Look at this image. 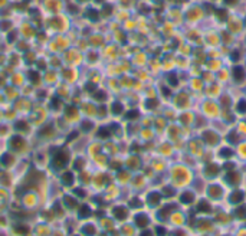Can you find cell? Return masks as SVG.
Returning <instances> with one entry per match:
<instances>
[{"instance_id":"obj_22","label":"cell","mask_w":246,"mask_h":236,"mask_svg":"<svg viewBox=\"0 0 246 236\" xmlns=\"http://www.w3.org/2000/svg\"><path fill=\"white\" fill-rule=\"evenodd\" d=\"M167 81L170 82V85H173V87H176L177 84H179V79H177V76H176L174 74H170L168 76H167Z\"/></svg>"},{"instance_id":"obj_41","label":"cell","mask_w":246,"mask_h":236,"mask_svg":"<svg viewBox=\"0 0 246 236\" xmlns=\"http://www.w3.org/2000/svg\"><path fill=\"white\" fill-rule=\"evenodd\" d=\"M239 58H240V55H239L238 50L232 52V59H233V61H239Z\"/></svg>"},{"instance_id":"obj_21","label":"cell","mask_w":246,"mask_h":236,"mask_svg":"<svg viewBox=\"0 0 246 236\" xmlns=\"http://www.w3.org/2000/svg\"><path fill=\"white\" fill-rule=\"evenodd\" d=\"M12 161H13L12 156H9V154H3V156H2V163H3L4 166H9V164H12Z\"/></svg>"},{"instance_id":"obj_5","label":"cell","mask_w":246,"mask_h":236,"mask_svg":"<svg viewBox=\"0 0 246 236\" xmlns=\"http://www.w3.org/2000/svg\"><path fill=\"white\" fill-rule=\"evenodd\" d=\"M114 216L120 220L125 219V217H127V210H125V207H115V209H114Z\"/></svg>"},{"instance_id":"obj_32","label":"cell","mask_w":246,"mask_h":236,"mask_svg":"<svg viewBox=\"0 0 246 236\" xmlns=\"http://www.w3.org/2000/svg\"><path fill=\"white\" fill-rule=\"evenodd\" d=\"M16 128L17 130H25L26 131V130H28V124H26L25 121H20V122H17L16 124Z\"/></svg>"},{"instance_id":"obj_4","label":"cell","mask_w":246,"mask_h":236,"mask_svg":"<svg viewBox=\"0 0 246 236\" xmlns=\"http://www.w3.org/2000/svg\"><path fill=\"white\" fill-rule=\"evenodd\" d=\"M193 200H194V196H193L192 191H184L183 195L180 196V202L184 203V204H190Z\"/></svg>"},{"instance_id":"obj_11","label":"cell","mask_w":246,"mask_h":236,"mask_svg":"<svg viewBox=\"0 0 246 236\" xmlns=\"http://www.w3.org/2000/svg\"><path fill=\"white\" fill-rule=\"evenodd\" d=\"M217 173H219V167H217L216 164H209V166L206 167V174H207V176H216Z\"/></svg>"},{"instance_id":"obj_17","label":"cell","mask_w":246,"mask_h":236,"mask_svg":"<svg viewBox=\"0 0 246 236\" xmlns=\"http://www.w3.org/2000/svg\"><path fill=\"white\" fill-rule=\"evenodd\" d=\"M197 209H199V212H206V213L210 212V206H209V203L205 202V200H201V202L199 203V207H197Z\"/></svg>"},{"instance_id":"obj_49","label":"cell","mask_w":246,"mask_h":236,"mask_svg":"<svg viewBox=\"0 0 246 236\" xmlns=\"http://www.w3.org/2000/svg\"><path fill=\"white\" fill-rule=\"evenodd\" d=\"M81 166H82V160H78V163H76V166H75V167H76L78 170H79V167H81Z\"/></svg>"},{"instance_id":"obj_36","label":"cell","mask_w":246,"mask_h":236,"mask_svg":"<svg viewBox=\"0 0 246 236\" xmlns=\"http://www.w3.org/2000/svg\"><path fill=\"white\" fill-rule=\"evenodd\" d=\"M129 206H131V207H140V206H141V203H140V200H138V199H133V200H131V203H129Z\"/></svg>"},{"instance_id":"obj_2","label":"cell","mask_w":246,"mask_h":236,"mask_svg":"<svg viewBox=\"0 0 246 236\" xmlns=\"http://www.w3.org/2000/svg\"><path fill=\"white\" fill-rule=\"evenodd\" d=\"M232 74H233V79L236 82H242L243 79H245V71H243L242 67H235Z\"/></svg>"},{"instance_id":"obj_35","label":"cell","mask_w":246,"mask_h":236,"mask_svg":"<svg viewBox=\"0 0 246 236\" xmlns=\"http://www.w3.org/2000/svg\"><path fill=\"white\" fill-rule=\"evenodd\" d=\"M164 195H166L167 197H170V196L174 195V191H173V189H170V187H164Z\"/></svg>"},{"instance_id":"obj_27","label":"cell","mask_w":246,"mask_h":236,"mask_svg":"<svg viewBox=\"0 0 246 236\" xmlns=\"http://www.w3.org/2000/svg\"><path fill=\"white\" fill-rule=\"evenodd\" d=\"M238 111H239V112H246V100L239 101V104H238Z\"/></svg>"},{"instance_id":"obj_15","label":"cell","mask_w":246,"mask_h":236,"mask_svg":"<svg viewBox=\"0 0 246 236\" xmlns=\"http://www.w3.org/2000/svg\"><path fill=\"white\" fill-rule=\"evenodd\" d=\"M235 215H236V217H239V219H245L246 217V206L238 207V209L235 210Z\"/></svg>"},{"instance_id":"obj_3","label":"cell","mask_w":246,"mask_h":236,"mask_svg":"<svg viewBox=\"0 0 246 236\" xmlns=\"http://www.w3.org/2000/svg\"><path fill=\"white\" fill-rule=\"evenodd\" d=\"M10 144H12V148L13 150H20L23 148V145H25V141L22 137H13L12 140H10Z\"/></svg>"},{"instance_id":"obj_28","label":"cell","mask_w":246,"mask_h":236,"mask_svg":"<svg viewBox=\"0 0 246 236\" xmlns=\"http://www.w3.org/2000/svg\"><path fill=\"white\" fill-rule=\"evenodd\" d=\"M157 105H159V101H157V100H148L146 102V107L147 108H155Z\"/></svg>"},{"instance_id":"obj_6","label":"cell","mask_w":246,"mask_h":236,"mask_svg":"<svg viewBox=\"0 0 246 236\" xmlns=\"http://www.w3.org/2000/svg\"><path fill=\"white\" fill-rule=\"evenodd\" d=\"M135 223H137V226H140V228H146L147 225H148V217H147L146 215H138L137 217H135Z\"/></svg>"},{"instance_id":"obj_29","label":"cell","mask_w":246,"mask_h":236,"mask_svg":"<svg viewBox=\"0 0 246 236\" xmlns=\"http://www.w3.org/2000/svg\"><path fill=\"white\" fill-rule=\"evenodd\" d=\"M173 209H174V206H167V207H164L163 210L160 212V215H161V217H164V216H168L170 210H173Z\"/></svg>"},{"instance_id":"obj_9","label":"cell","mask_w":246,"mask_h":236,"mask_svg":"<svg viewBox=\"0 0 246 236\" xmlns=\"http://www.w3.org/2000/svg\"><path fill=\"white\" fill-rule=\"evenodd\" d=\"M209 193H210L212 197L217 199V197H220V195H222V189L219 186H212L210 189H209Z\"/></svg>"},{"instance_id":"obj_37","label":"cell","mask_w":246,"mask_h":236,"mask_svg":"<svg viewBox=\"0 0 246 236\" xmlns=\"http://www.w3.org/2000/svg\"><path fill=\"white\" fill-rule=\"evenodd\" d=\"M161 94H163L164 97H170V95H171V91L168 89V88L163 87V88H161Z\"/></svg>"},{"instance_id":"obj_13","label":"cell","mask_w":246,"mask_h":236,"mask_svg":"<svg viewBox=\"0 0 246 236\" xmlns=\"http://www.w3.org/2000/svg\"><path fill=\"white\" fill-rule=\"evenodd\" d=\"M62 180L65 184H68V186H71L72 183H74V174L71 173V171H68V173H65L62 176Z\"/></svg>"},{"instance_id":"obj_7","label":"cell","mask_w":246,"mask_h":236,"mask_svg":"<svg viewBox=\"0 0 246 236\" xmlns=\"http://www.w3.org/2000/svg\"><path fill=\"white\" fill-rule=\"evenodd\" d=\"M203 138H205L207 143H210V144H216L217 143V135L214 133H210V131H206V133L203 134Z\"/></svg>"},{"instance_id":"obj_12","label":"cell","mask_w":246,"mask_h":236,"mask_svg":"<svg viewBox=\"0 0 246 236\" xmlns=\"http://www.w3.org/2000/svg\"><path fill=\"white\" fill-rule=\"evenodd\" d=\"M227 182H229L230 184H238V183H239V174L235 173V171L229 173V174H227Z\"/></svg>"},{"instance_id":"obj_31","label":"cell","mask_w":246,"mask_h":236,"mask_svg":"<svg viewBox=\"0 0 246 236\" xmlns=\"http://www.w3.org/2000/svg\"><path fill=\"white\" fill-rule=\"evenodd\" d=\"M91 128H92V122H89V121H83V122H82V130L89 131Z\"/></svg>"},{"instance_id":"obj_8","label":"cell","mask_w":246,"mask_h":236,"mask_svg":"<svg viewBox=\"0 0 246 236\" xmlns=\"http://www.w3.org/2000/svg\"><path fill=\"white\" fill-rule=\"evenodd\" d=\"M160 199H161V196H160V193H157V191H154V193H151L150 196H148V202H150V204H159L160 203Z\"/></svg>"},{"instance_id":"obj_52","label":"cell","mask_w":246,"mask_h":236,"mask_svg":"<svg viewBox=\"0 0 246 236\" xmlns=\"http://www.w3.org/2000/svg\"><path fill=\"white\" fill-rule=\"evenodd\" d=\"M81 2H83V0H81Z\"/></svg>"},{"instance_id":"obj_42","label":"cell","mask_w":246,"mask_h":236,"mask_svg":"<svg viewBox=\"0 0 246 236\" xmlns=\"http://www.w3.org/2000/svg\"><path fill=\"white\" fill-rule=\"evenodd\" d=\"M52 107H56V108H59V107H61V101H59L58 98H55V100H53V102H52Z\"/></svg>"},{"instance_id":"obj_39","label":"cell","mask_w":246,"mask_h":236,"mask_svg":"<svg viewBox=\"0 0 246 236\" xmlns=\"http://www.w3.org/2000/svg\"><path fill=\"white\" fill-rule=\"evenodd\" d=\"M239 138H238V135L235 133H230V135H229V141H232V143H236Z\"/></svg>"},{"instance_id":"obj_50","label":"cell","mask_w":246,"mask_h":236,"mask_svg":"<svg viewBox=\"0 0 246 236\" xmlns=\"http://www.w3.org/2000/svg\"><path fill=\"white\" fill-rule=\"evenodd\" d=\"M232 167H233V164H230V163H229V164H226V166H225V169L229 170V169H232Z\"/></svg>"},{"instance_id":"obj_23","label":"cell","mask_w":246,"mask_h":236,"mask_svg":"<svg viewBox=\"0 0 246 236\" xmlns=\"http://www.w3.org/2000/svg\"><path fill=\"white\" fill-rule=\"evenodd\" d=\"M216 15L220 20H226V17H227V13H226V10H223V9H217Z\"/></svg>"},{"instance_id":"obj_45","label":"cell","mask_w":246,"mask_h":236,"mask_svg":"<svg viewBox=\"0 0 246 236\" xmlns=\"http://www.w3.org/2000/svg\"><path fill=\"white\" fill-rule=\"evenodd\" d=\"M0 25H2V29H7L9 26H10V23H9V22H2Z\"/></svg>"},{"instance_id":"obj_1","label":"cell","mask_w":246,"mask_h":236,"mask_svg":"<svg viewBox=\"0 0 246 236\" xmlns=\"http://www.w3.org/2000/svg\"><path fill=\"white\" fill-rule=\"evenodd\" d=\"M68 158H69V156H68L66 153H63V151H61V153H58L56 156H55V160H53V164L55 167H65L68 163Z\"/></svg>"},{"instance_id":"obj_24","label":"cell","mask_w":246,"mask_h":236,"mask_svg":"<svg viewBox=\"0 0 246 236\" xmlns=\"http://www.w3.org/2000/svg\"><path fill=\"white\" fill-rule=\"evenodd\" d=\"M220 156H222V157H225V158H229V157L233 156V151H232L230 148H223L220 151Z\"/></svg>"},{"instance_id":"obj_26","label":"cell","mask_w":246,"mask_h":236,"mask_svg":"<svg viewBox=\"0 0 246 236\" xmlns=\"http://www.w3.org/2000/svg\"><path fill=\"white\" fill-rule=\"evenodd\" d=\"M83 232L87 233V235L92 236L94 233H95V229H94V226H92V225H88V226H85V228H83Z\"/></svg>"},{"instance_id":"obj_16","label":"cell","mask_w":246,"mask_h":236,"mask_svg":"<svg viewBox=\"0 0 246 236\" xmlns=\"http://www.w3.org/2000/svg\"><path fill=\"white\" fill-rule=\"evenodd\" d=\"M91 215V209H89V206H81L79 207V216L81 217H88V216Z\"/></svg>"},{"instance_id":"obj_34","label":"cell","mask_w":246,"mask_h":236,"mask_svg":"<svg viewBox=\"0 0 246 236\" xmlns=\"http://www.w3.org/2000/svg\"><path fill=\"white\" fill-rule=\"evenodd\" d=\"M111 12H112V7H111V6H104V12H102V15H104V16H108V15H111Z\"/></svg>"},{"instance_id":"obj_25","label":"cell","mask_w":246,"mask_h":236,"mask_svg":"<svg viewBox=\"0 0 246 236\" xmlns=\"http://www.w3.org/2000/svg\"><path fill=\"white\" fill-rule=\"evenodd\" d=\"M138 111H135V109H131V111H128L127 112V118L128 120H135V118H138Z\"/></svg>"},{"instance_id":"obj_47","label":"cell","mask_w":246,"mask_h":236,"mask_svg":"<svg viewBox=\"0 0 246 236\" xmlns=\"http://www.w3.org/2000/svg\"><path fill=\"white\" fill-rule=\"evenodd\" d=\"M141 236H153V233H151L150 230H144V232L141 233Z\"/></svg>"},{"instance_id":"obj_48","label":"cell","mask_w":246,"mask_h":236,"mask_svg":"<svg viewBox=\"0 0 246 236\" xmlns=\"http://www.w3.org/2000/svg\"><path fill=\"white\" fill-rule=\"evenodd\" d=\"M238 2V0H225V3H227V4H235Z\"/></svg>"},{"instance_id":"obj_19","label":"cell","mask_w":246,"mask_h":236,"mask_svg":"<svg viewBox=\"0 0 246 236\" xmlns=\"http://www.w3.org/2000/svg\"><path fill=\"white\" fill-rule=\"evenodd\" d=\"M94 98H95L96 101H105L107 100V94H105L104 91H96L95 94H94Z\"/></svg>"},{"instance_id":"obj_38","label":"cell","mask_w":246,"mask_h":236,"mask_svg":"<svg viewBox=\"0 0 246 236\" xmlns=\"http://www.w3.org/2000/svg\"><path fill=\"white\" fill-rule=\"evenodd\" d=\"M155 232H157V235H159V236H164L166 230H164V229L161 228V226H157V228H155Z\"/></svg>"},{"instance_id":"obj_33","label":"cell","mask_w":246,"mask_h":236,"mask_svg":"<svg viewBox=\"0 0 246 236\" xmlns=\"http://www.w3.org/2000/svg\"><path fill=\"white\" fill-rule=\"evenodd\" d=\"M30 81H33V82H39V75H38V72H30Z\"/></svg>"},{"instance_id":"obj_51","label":"cell","mask_w":246,"mask_h":236,"mask_svg":"<svg viewBox=\"0 0 246 236\" xmlns=\"http://www.w3.org/2000/svg\"><path fill=\"white\" fill-rule=\"evenodd\" d=\"M96 2H102V0H96Z\"/></svg>"},{"instance_id":"obj_30","label":"cell","mask_w":246,"mask_h":236,"mask_svg":"<svg viewBox=\"0 0 246 236\" xmlns=\"http://www.w3.org/2000/svg\"><path fill=\"white\" fill-rule=\"evenodd\" d=\"M65 203H66V206L69 207H75L76 206V202L72 197H65Z\"/></svg>"},{"instance_id":"obj_40","label":"cell","mask_w":246,"mask_h":236,"mask_svg":"<svg viewBox=\"0 0 246 236\" xmlns=\"http://www.w3.org/2000/svg\"><path fill=\"white\" fill-rule=\"evenodd\" d=\"M229 104H230V101H229V98H227V97H223V98H222V105L229 107Z\"/></svg>"},{"instance_id":"obj_14","label":"cell","mask_w":246,"mask_h":236,"mask_svg":"<svg viewBox=\"0 0 246 236\" xmlns=\"http://www.w3.org/2000/svg\"><path fill=\"white\" fill-rule=\"evenodd\" d=\"M87 16L89 17L91 20L96 22V20H98V19H100V13L96 12L95 9H89V10H88V12H87Z\"/></svg>"},{"instance_id":"obj_18","label":"cell","mask_w":246,"mask_h":236,"mask_svg":"<svg viewBox=\"0 0 246 236\" xmlns=\"http://www.w3.org/2000/svg\"><path fill=\"white\" fill-rule=\"evenodd\" d=\"M111 109H112V112L115 114V115H118V114H121V112H122V105L120 102H114L112 107H111Z\"/></svg>"},{"instance_id":"obj_46","label":"cell","mask_w":246,"mask_h":236,"mask_svg":"<svg viewBox=\"0 0 246 236\" xmlns=\"http://www.w3.org/2000/svg\"><path fill=\"white\" fill-rule=\"evenodd\" d=\"M95 89V85L94 84H88L87 85V91H94Z\"/></svg>"},{"instance_id":"obj_44","label":"cell","mask_w":246,"mask_h":236,"mask_svg":"<svg viewBox=\"0 0 246 236\" xmlns=\"http://www.w3.org/2000/svg\"><path fill=\"white\" fill-rule=\"evenodd\" d=\"M15 37H16V33H15V32H12V33L9 35V37H7L9 42H13V41H15Z\"/></svg>"},{"instance_id":"obj_43","label":"cell","mask_w":246,"mask_h":236,"mask_svg":"<svg viewBox=\"0 0 246 236\" xmlns=\"http://www.w3.org/2000/svg\"><path fill=\"white\" fill-rule=\"evenodd\" d=\"M75 193L78 196H79V197H83V196H85V193H83V190H81V189H76L75 190Z\"/></svg>"},{"instance_id":"obj_20","label":"cell","mask_w":246,"mask_h":236,"mask_svg":"<svg viewBox=\"0 0 246 236\" xmlns=\"http://www.w3.org/2000/svg\"><path fill=\"white\" fill-rule=\"evenodd\" d=\"M98 135L101 137V138H108L109 135H111V131H109V128H101L100 131H98Z\"/></svg>"},{"instance_id":"obj_10","label":"cell","mask_w":246,"mask_h":236,"mask_svg":"<svg viewBox=\"0 0 246 236\" xmlns=\"http://www.w3.org/2000/svg\"><path fill=\"white\" fill-rule=\"evenodd\" d=\"M242 200H243L242 191H235V193H232V196H230V202L232 203H240Z\"/></svg>"}]
</instances>
